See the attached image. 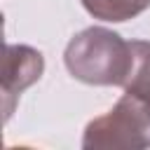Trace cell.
<instances>
[{
	"instance_id": "1",
	"label": "cell",
	"mask_w": 150,
	"mask_h": 150,
	"mask_svg": "<svg viewBox=\"0 0 150 150\" xmlns=\"http://www.w3.org/2000/svg\"><path fill=\"white\" fill-rule=\"evenodd\" d=\"M63 63L68 73L84 84L124 87L134 66V49L120 33L103 26H89L70 38Z\"/></svg>"
},
{
	"instance_id": "2",
	"label": "cell",
	"mask_w": 150,
	"mask_h": 150,
	"mask_svg": "<svg viewBox=\"0 0 150 150\" xmlns=\"http://www.w3.org/2000/svg\"><path fill=\"white\" fill-rule=\"evenodd\" d=\"M84 150H143L150 148V108L131 94L101 117H94L82 134Z\"/></svg>"
},
{
	"instance_id": "3",
	"label": "cell",
	"mask_w": 150,
	"mask_h": 150,
	"mask_svg": "<svg viewBox=\"0 0 150 150\" xmlns=\"http://www.w3.org/2000/svg\"><path fill=\"white\" fill-rule=\"evenodd\" d=\"M45 59L28 45H5V70H2V110L5 122L12 117L14 105L23 89L42 77Z\"/></svg>"
},
{
	"instance_id": "4",
	"label": "cell",
	"mask_w": 150,
	"mask_h": 150,
	"mask_svg": "<svg viewBox=\"0 0 150 150\" xmlns=\"http://www.w3.org/2000/svg\"><path fill=\"white\" fill-rule=\"evenodd\" d=\"M134 66L124 82V91L150 108V40H131Z\"/></svg>"
},
{
	"instance_id": "5",
	"label": "cell",
	"mask_w": 150,
	"mask_h": 150,
	"mask_svg": "<svg viewBox=\"0 0 150 150\" xmlns=\"http://www.w3.org/2000/svg\"><path fill=\"white\" fill-rule=\"evenodd\" d=\"M80 2L87 9V14L110 23L129 21L150 7V0H80Z\"/></svg>"
}]
</instances>
